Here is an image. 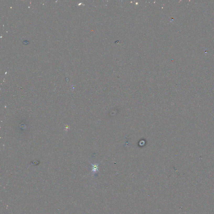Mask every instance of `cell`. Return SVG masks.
Segmentation results:
<instances>
[{
  "instance_id": "cell-1",
  "label": "cell",
  "mask_w": 214,
  "mask_h": 214,
  "mask_svg": "<svg viewBox=\"0 0 214 214\" xmlns=\"http://www.w3.org/2000/svg\"><path fill=\"white\" fill-rule=\"evenodd\" d=\"M92 172L93 173H96L98 171V164H92Z\"/></svg>"
}]
</instances>
